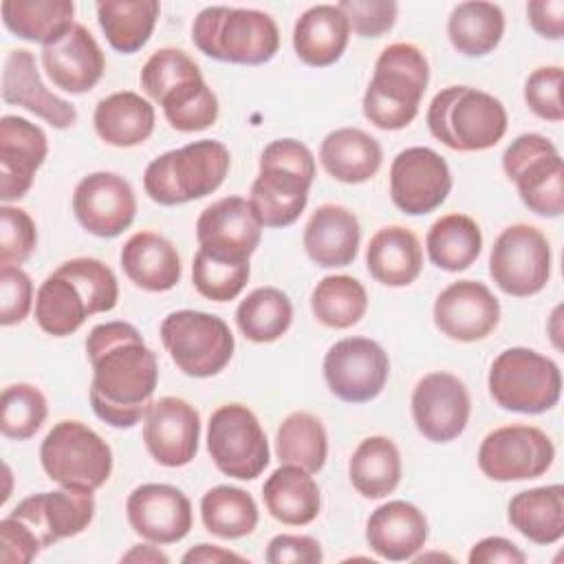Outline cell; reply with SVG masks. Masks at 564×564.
I'll return each mask as SVG.
<instances>
[{
	"label": "cell",
	"mask_w": 564,
	"mask_h": 564,
	"mask_svg": "<svg viewBox=\"0 0 564 564\" xmlns=\"http://www.w3.org/2000/svg\"><path fill=\"white\" fill-rule=\"evenodd\" d=\"M159 106L167 123L178 132H198L214 126L218 119V97L203 77L172 88Z\"/></svg>",
	"instance_id": "obj_45"
},
{
	"label": "cell",
	"mask_w": 564,
	"mask_h": 564,
	"mask_svg": "<svg viewBox=\"0 0 564 564\" xmlns=\"http://www.w3.org/2000/svg\"><path fill=\"white\" fill-rule=\"evenodd\" d=\"M427 258L434 267L458 273L476 262L482 251V231L467 214H445L425 236Z\"/></svg>",
	"instance_id": "obj_38"
},
{
	"label": "cell",
	"mask_w": 564,
	"mask_h": 564,
	"mask_svg": "<svg viewBox=\"0 0 564 564\" xmlns=\"http://www.w3.org/2000/svg\"><path fill=\"white\" fill-rule=\"evenodd\" d=\"M348 478L364 498H386L401 482L399 447L381 434L364 438L348 460Z\"/></svg>",
	"instance_id": "obj_37"
},
{
	"label": "cell",
	"mask_w": 564,
	"mask_h": 564,
	"mask_svg": "<svg viewBox=\"0 0 564 564\" xmlns=\"http://www.w3.org/2000/svg\"><path fill=\"white\" fill-rule=\"evenodd\" d=\"M487 386L502 410L542 414L555 408L562 397V372L551 357L533 348L513 346L491 361Z\"/></svg>",
	"instance_id": "obj_8"
},
{
	"label": "cell",
	"mask_w": 564,
	"mask_h": 564,
	"mask_svg": "<svg viewBox=\"0 0 564 564\" xmlns=\"http://www.w3.org/2000/svg\"><path fill=\"white\" fill-rule=\"evenodd\" d=\"M126 516L132 531L154 544L181 542L194 522L189 498L165 482L134 487L126 500Z\"/></svg>",
	"instance_id": "obj_21"
},
{
	"label": "cell",
	"mask_w": 564,
	"mask_h": 564,
	"mask_svg": "<svg viewBox=\"0 0 564 564\" xmlns=\"http://www.w3.org/2000/svg\"><path fill=\"white\" fill-rule=\"evenodd\" d=\"M560 311H562L560 306L553 311V315H551V317H553V324L560 319ZM551 337H553V344L560 348V333H557V330H553V335H551Z\"/></svg>",
	"instance_id": "obj_59"
},
{
	"label": "cell",
	"mask_w": 564,
	"mask_h": 564,
	"mask_svg": "<svg viewBox=\"0 0 564 564\" xmlns=\"http://www.w3.org/2000/svg\"><path fill=\"white\" fill-rule=\"evenodd\" d=\"M505 35V13L498 4L485 0L460 2L447 18V37L465 57L491 53Z\"/></svg>",
	"instance_id": "obj_40"
},
{
	"label": "cell",
	"mask_w": 564,
	"mask_h": 564,
	"mask_svg": "<svg viewBox=\"0 0 564 564\" xmlns=\"http://www.w3.org/2000/svg\"><path fill=\"white\" fill-rule=\"evenodd\" d=\"M249 264H229L207 258L203 251L194 253L192 282L194 289L212 302L236 300L249 282Z\"/></svg>",
	"instance_id": "obj_48"
},
{
	"label": "cell",
	"mask_w": 564,
	"mask_h": 564,
	"mask_svg": "<svg viewBox=\"0 0 564 564\" xmlns=\"http://www.w3.org/2000/svg\"><path fill=\"white\" fill-rule=\"evenodd\" d=\"M412 419L416 430L432 443L458 438L471 414V399L465 383L452 372H427L412 390Z\"/></svg>",
	"instance_id": "obj_18"
},
{
	"label": "cell",
	"mask_w": 564,
	"mask_h": 564,
	"mask_svg": "<svg viewBox=\"0 0 564 564\" xmlns=\"http://www.w3.org/2000/svg\"><path fill=\"white\" fill-rule=\"evenodd\" d=\"M337 7L359 37H381L394 26L399 13V4L392 0H341Z\"/></svg>",
	"instance_id": "obj_51"
},
{
	"label": "cell",
	"mask_w": 564,
	"mask_h": 564,
	"mask_svg": "<svg viewBox=\"0 0 564 564\" xmlns=\"http://www.w3.org/2000/svg\"><path fill=\"white\" fill-rule=\"evenodd\" d=\"M264 560L269 564H319L324 553L322 544L311 535L280 533L267 544Z\"/></svg>",
	"instance_id": "obj_54"
},
{
	"label": "cell",
	"mask_w": 564,
	"mask_h": 564,
	"mask_svg": "<svg viewBox=\"0 0 564 564\" xmlns=\"http://www.w3.org/2000/svg\"><path fill=\"white\" fill-rule=\"evenodd\" d=\"M200 441V414L181 397H161L143 416V443L163 467H183L194 460Z\"/></svg>",
	"instance_id": "obj_20"
},
{
	"label": "cell",
	"mask_w": 564,
	"mask_h": 564,
	"mask_svg": "<svg viewBox=\"0 0 564 564\" xmlns=\"http://www.w3.org/2000/svg\"><path fill=\"white\" fill-rule=\"evenodd\" d=\"M434 139L458 152L494 148L507 132L502 101L480 88L447 86L434 95L425 115Z\"/></svg>",
	"instance_id": "obj_6"
},
{
	"label": "cell",
	"mask_w": 564,
	"mask_h": 564,
	"mask_svg": "<svg viewBox=\"0 0 564 564\" xmlns=\"http://www.w3.org/2000/svg\"><path fill=\"white\" fill-rule=\"evenodd\" d=\"M555 445L535 425H502L491 430L478 447L480 471L496 482L533 480L551 469Z\"/></svg>",
	"instance_id": "obj_14"
},
{
	"label": "cell",
	"mask_w": 564,
	"mask_h": 564,
	"mask_svg": "<svg viewBox=\"0 0 564 564\" xmlns=\"http://www.w3.org/2000/svg\"><path fill=\"white\" fill-rule=\"evenodd\" d=\"M562 79V66H540L527 77L524 101L535 117L553 123H560L564 119Z\"/></svg>",
	"instance_id": "obj_50"
},
{
	"label": "cell",
	"mask_w": 564,
	"mask_h": 564,
	"mask_svg": "<svg viewBox=\"0 0 564 564\" xmlns=\"http://www.w3.org/2000/svg\"><path fill=\"white\" fill-rule=\"evenodd\" d=\"M93 366L90 405L112 427H134L159 383V361L141 333L121 319L97 324L86 337Z\"/></svg>",
	"instance_id": "obj_1"
},
{
	"label": "cell",
	"mask_w": 564,
	"mask_h": 564,
	"mask_svg": "<svg viewBox=\"0 0 564 564\" xmlns=\"http://www.w3.org/2000/svg\"><path fill=\"white\" fill-rule=\"evenodd\" d=\"M531 29L546 40H562L564 35V2L562 0H531L527 4Z\"/></svg>",
	"instance_id": "obj_56"
},
{
	"label": "cell",
	"mask_w": 564,
	"mask_h": 564,
	"mask_svg": "<svg viewBox=\"0 0 564 564\" xmlns=\"http://www.w3.org/2000/svg\"><path fill=\"white\" fill-rule=\"evenodd\" d=\"M207 452L218 471L236 480L258 478L271 460L267 434L242 403H225L212 412Z\"/></svg>",
	"instance_id": "obj_12"
},
{
	"label": "cell",
	"mask_w": 564,
	"mask_h": 564,
	"mask_svg": "<svg viewBox=\"0 0 564 564\" xmlns=\"http://www.w3.org/2000/svg\"><path fill=\"white\" fill-rule=\"evenodd\" d=\"M11 516L22 520L35 533L42 549H48L55 542L88 529L95 518V498L93 494L66 487L40 491L20 500Z\"/></svg>",
	"instance_id": "obj_23"
},
{
	"label": "cell",
	"mask_w": 564,
	"mask_h": 564,
	"mask_svg": "<svg viewBox=\"0 0 564 564\" xmlns=\"http://www.w3.org/2000/svg\"><path fill=\"white\" fill-rule=\"evenodd\" d=\"M95 9L108 44L123 55L148 44L161 13L156 0H106L97 2Z\"/></svg>",
	"instance_id": "obj_39"
},
{
	"label": "cell",
	"mask_w": 564,
	"mask_h": 564,
	"mask_svg": "<svg viewBox=\"0 0 564 564\" xmlns=\"http://www.w3.org/2000/svg\"><path fill=\"white\" fill-rule=\"evenodd\" d=\"M452 192L447 161L432 148L401 150L390 165V198L408 216H423L441 207Z\"/></svg>",
	"instance_id": "obj_17"
},
{
	"label": "cell",
	"mask_w": 564,
	"mask_h": 564,
	"mask_svg": "<svg viewBox=\"0 0 564 564\" xmlns=\"http://www.w3.org/2000/svg\"><path fill=\"white\" fill-rule=\"evenodd\" d=\"M37 245V229L33 218L11 205L0 207V267L24 264Z\"/></svg>",
	"instance_id": "obj_49"
},
{
	"label": "cell",
	"mask_w": 564,
	"mask_h": 564,
	"mask_svg": "<svg viewBox=\"0 0 564 564\" xmlns=\"http://www.w3.org/2000/svg\"><path fill=\"white\" fill-rule=\"evenodd\" d=\"M509 524L527 540L549 546L564 535V487L544 485L518 491L507 507Z\"/></svg>",
	"instance_id": "obj_35"
},
{
	"label": "cell",
	"mask_w": 564,
	"mask_h": 564,
	"mask_svg": "<svg viewBox=\"0 0 564 564\" xmlns=\"http://www.w3.org/2000/svg\"><path fill=\"white\" fill-rule=\"evenodd\" d=\"M4 26L20 40L44 46L62 40L73 26L75 4L70 0H4Z\"/></svg>",
	"instance_id": "obj_36"
},
{
	"label": "cell",
	"mask_w": 564,
	"mask_h": 564,
	"mask_svg": "<svg viewBox=\"0 0 564 564\" xmlns=\"http://www.w3.org/2000/svg\"><path fill=\"white\" fill-rule=\"evenodd\" d=\"M322 370L337 399L366 403L381 394L390 375V359L375 339L344 337L328 348Z\"/></svg>",
	"instance_id": "obj_15"
},
{
	"label": "cell",
	"mask_w": 564,
	"mask_h": 564,
	"mask_svg": "<svg viewBox=\"0 0 564 564\" xmlns=\"http://www.w3.org/2000/svg\"><path fill=\"white\" fill-rule=\"evenodd\" d=\"M262 500L271 518L289 527L311 524L319 516L322 496L311 471L280 465L262 485Z\"/></svg>",
	"instance_id": "obj_33"
},
{
	"label": "cell",
	"mask_w": 564,
	"mask_h": 564,
	"mask_svg": "<svg viewBox=\"0 0 564 564\" xmlns=\"http://www.w3.org/2000/svg\"><path fill=\"white\" fill-rule=\"evenodd\" d=\"M489 275L496 286L513 297L540 293L551 278L549 238L527 223L505 227L494 240Z\"/></svg>",
	"instance_id": "obj_13"
},
{
	"label": "cell",
	"mask_w": 564,
	"mask_h": 564,
	"mask_svg": "<svg viewBox=\"0 0 564 564\" xmlns=\"http://www.w3.org/2000/svg\"><path fill=\"white\" fill-rule=\"evenodd\" d=\"M366 267L383 286H408L423 269V249L414 231L401 225L381 227L368 242Z\"/></svg>",
	"instance_id": "obj_31"
},
{
	"label": "cell",
	"mask_w": 564,
	"mask_h": 564,
	"mask_svg": "<svg viewBox=\"0 0 564 564\" xmlns=\"http://www.w3.org/2000/svg\"><path fill=\"white\" fill-rule=\"evenodd\" d=\"M383 161L381 145L361 128H337L319 145V163L339 183L370 181Z\"/></svg>",
	"instance_id": "obj_34"
},
{
	"label": "cell",
	"mask_w": 564,
	"mask_h": 564,
	"mask_svg": "<svg viewBox=\"0 0 564 564\" xmlns=\"http://www.w3.org/2000/svg\"><path fill=\"white\" fill-rule=\"evenodd\" d=\"M350 40V24L337 4H315L306 9L293 26L295 55L315 68L335 64Z\"/></svg>",
	"instance_id": "obj_30"
},
{
	"label": "cell",
	"mask_w": 564,
	"mask_h": 564,
	"mask_svg": "<svg viewBox=\"0 0 564 564\" xmlns=\"http://www.w3.org/2000/svg\"><path fill=\"white\" fill-rule=\"evenodd\" d=\"M192 40L207 57L245 66L267 64L280 48L275 20L242 7H205L194 18Z\"/></svg>",
	"instance_id": "obj_5"
},
{
	"label": "cell",
	"mask_w": 564,
	"mask_h": 564,
	"mask_svg": "<svg viewBox=\"0 0 564 564\" xmlns=\"http://www.w3.org/2000/svg\"><path fill=\"white\" fill-rule=\"evenodd\" d=\"M159 335L176 368L196 379L225 370L236 348L227 322L205 311L183 308L165 315Z\"/></svg>",
	"instance_id": "obj_10"
},
{
	"label": "cell",
	"mask_w": 564,
	"mask_h": 564,
	"mask_svg": "<svg viewBox=\"0 0 564 564\" xmlns=\"http://www.w3.org/2000/svg\"><path fill=\"white\" fill-rule=\"evenodd\" d=\"M33 306V282L20 267H0V324L26 319Z\"/></svg>",
	"instance_id": "obj_52"
},
{
	"label": "cell",
	"mask_w": 564,
	"mask_h": 564,
	"mask_svg": "<svg viewBox=\"0 0 564 564\" xmlns=\"http://www.w3.org/2000/svg\"><path fill=\"white\" fill-rule=\"evenodd\" d=\"M44 474L59 487L93 494L112 474L110 445L82 421L55 423L40 445Z\"/></svg>",
	"instance_id": "obj_9"
},
{
	"label": "cell",
	"mask_w": 564,
	"mask_h": 564,
	"mask_svg": "<svg viewBox=\"0 0 564 564\" xmlns=\"http://www.w3.org/2000/svg\"><path fill=\"white\" fill-rule=\"evenodd\" d=\"M502 170L529 212L546 218L562 216L564 161L551 139L538 132L516 137L502 154Z\"/></svg>",
	"instance_id": "obj_11"
},
{
	"label": "cell",
	"mask_w": 564,
	"mask_h": 564,
	"mask_svg": "<svg viewBox=\"0 0 564 564\" xmlns=\"http://www.w3.org/2000/svg\"><path fill=\"white\" fill-rule=\"evenodd\" d=\"M275 456L280 458V465H297L317 474L328 456V434L324 423L311 412H291L275 432Z\"/></svg>",
	"instance_id": "obj_42"
},
{
	"label": "cell",
	"mask_w": 564,
	"mask_h": 564,
	"mask_svg": "<svg viewBox=\"0 0 564 564\" xmlns=\"http://www.w3.org/2000/svg\"><path fill=\"white\" fill-rule=\"evenodd\" d=\"M315 181V156L297 139H275L260 154V172L249 192V205L262 227L293 225Z\"/></svg>",
	"instance_id": "obj_3"
},
{
	"label": "cell",
	"mask_w": 564,
	"mask_h": 564,
	"mask_svg": "<svg viewBox=\"0 0 564 564\" xmlns=\"http://www.w3.org/2000/svg\"><path fill=\"white\" fill-rule=\"evenodd\" d=\"M469 564H524L527 562V553L511 540L502 538V535H489L478 540L469 555H467Z\"/></svg>",
	"instance_id": "obj_55"
},
{
	"label": "cell",
	"mask_w": 564,
	"mask_h": 564,
	"mask_svg": "<svg viewBox=\"0 0 564 564\" xmlns=\"http://www.w3.org/2000/svg\"><path fill=\"white\" fill-rule=\"evenodd\" d=\"M46 154L48 141L40 126L18 115L0 119V198L4 205L29 194Z\"/></svg>",
	"instance_id": "obj_24"
},
{
	"label": "cell",
	"mask_w": 564,
	"mask_h": 564,
	"mask_svg": "<svg viewBox=\"0 0 564 564\" xmlns=\"http://www.w3.org/2000/svg\"><path fill=\"white\" fill-rule=\"evenodd\" d=\"M361 227L357 216L335 203L319 205L302 234L306 256L322 269L348 267L357 258Z\"/></svg>",
	"instance_id": "obj_28"
},
{
	"label": "cell",
	"mask_w": 564,
	"mask_h": 564,
	"mask_svg": "<svg viewBox=\"0 0 564 564\" xmlns=\"http://www.w3.org/2000/svg\"><path fill=\"white\" fill-rule=\"evenodd\" d=\"M42 551L35 533L11 513L0 520V560L4 564H29Z\"/></svg>",
	"instance_id": "obj_53"
},
{
	"label": "cell",
	"mask_w": 564,
	"mask_h": 564,
	"mask_svg": "<svg viewBox=\"0 0 564 564\" xmlns=\"http://www.w3.org/2000/svg\"><path fill=\"white\" fill-rule=\"evenodd\" d=\"M121 562H132V564H167L170 557L154 544H134L130 551L121 555Z\"/></svg>",
	"instance_id": "obj_58"
},
{
	"label": "cell",
	"mask_w": 564,
	"mask_h": 564,
	"mask_svg": "<svg viewBox=\"0 0 564 564\" xmlns=\"http://www.w3.org/2000/svg\"><path fill=\"white\" fill-rule=\"evenodd\" d=\"M73 214L88 234L115 238L137 216L134 189L117 172H93L75 185Z\"/></svg>",
	"instance_id": "obj_19"
},
{
	"label": "cell",
	"mask_w": 564,
	"mask_h": 564,
	"mask_svg": "<svg viewBox=\"0 0 564 564\" xmlns=\"http://www.w3.org/2000/svg\"><path fill=\"white\" fill-rule=\"evenodd\" d=\"M183 564H220V562H247L242 555L227 551L218 544H196L194 549H189L183 557Z\"/></svg>",
	"instance_id": "obj_57"
},
{
	"label": "cell",
	"mask_w": 564,
	"mask_h": 564,
	"mask_svg": "<svg viewBox=\"0 0 564 564\" xmlns=\"http://www.w3.org/2000/svg\"><path fill=\"white\" fill-rule=\"evenodd\" d=\"M119 284L108 264L97 258L62 262L35 293V322L53 337L73 335L86 317L117 306Z\"/></svg>",
	"instance_id": "obj_2"
},
{
	"label": "cell",
	"mask_w": 564,
	"mask_h": 564,
	"mask_svg": "<svg viewBox=\"0 0 564 564\" xmlns=\"http://www.w3.org/2000/svg\"><path fill=\"white\" fill-rule=\"evenodd\" d=\"M48 405L40 388L31 383H11L0 397V432L11 441L31 438L46 421Z\"/></svg>",
	"instance_id": "obj_46"
},
{
	"label": "cell",
	"mask_w": 564,
	"mask_h": 564,
	"mask_svg": "<svg viewBox=\"0 0 564 564\" xmlns=\"http://www.w3.org/2000/svg\"><path fill=\"white\" fill-rule=\"evenodd\" d=\"M311 311L319 324L344 330L366 315L368 293L352 275H326L311 293Z\"/></svg>",
	"instance_id": "obj_44"
},
{
	"label": "cell",
	"mask_w": 564,
	"mask_h": 564,
	"mask_svg": "<svg viewBox=\"0 0 564 564\" xmlns=\"http://www.w3.org/2000/svg\"><path fill=\"white\" fill-rule=\"evenodd\" d=\"M154 106L134 90H119L104 97L93 112L97 137L115 148H134L154 132Z\"/></svg>",
	"instance_id": "obj_32"
},
{
	"label": "cell",
	"mask_w": 564,
	"mask_h": 564,
	"mask_svg": "<svg viewBox=\"0 0 564 564\" xmlns=\"http://www.w3.org/2000/svg\"><path fill=\"white\" fill-rule=\"evenodd\" d=\"M203 77L200 66L181 48L165 46L154 51L141 68V88L152 101H161L172 88Z\"/></svg>",
	"instance_id": "obj_47"
},
{
	"label": "cell",
	"mask_w": 564,
	"mask_h": 564,
	"mask_svg": "<svg viewBox=\"0 0 564 564\" xmlns=\"http://www.w3.org/2000/svg\"><path fill=\"white\" fill-rule=\"evenodd\" d=\"M262 238V223L242 196H225L207 205L196 220L198 251L229 264H249Z\"/></svg>",
	"instance_id": "obj_16"
},
{
	"label": "cell",
	"mask_w": 564,
	"mask_h": 564,
	"mask_svg": "<svg viewBox=\"0 0 564 564\" xmlns=\"http://www.w3.org/2000/svg\"><path fill=\"white\" fill-rule=\"evenodd\" d=\"M258 505L253 496L234 485H218L200 498V520L209 533L223 540L251 535L258 527Z\"/></svg>",
	"instance_id": "obj_41"
},
{
	"label": "cell",
	"mask_w": 564,
	"mask_h": 564,
	"mask_svg": "<svg viewBox=\"0 0 564 564\" xmlns=\"http://www.w3.org/2000/svg\"><path fill=\"white\" fill-rule=\"evenodd\" d=\"M436 328L456 341L485 339L500 322V302L478 280H458L445 286L432 308Z\"/></svg>",
	"instance_id": "obj_22"
},
{
	"label": "cell",
	"mask_w": 564,
	"mask_h": 564,
	"mask_svg": "<svg viewBox=\"0 0 564 564\" xmlns=\"http://www.w3.org/2000/svg\"><path fill=\"white\" fill-rule=\"evenodd\" d=\"M293 322V304L289 295L275 286H258L236 308L240 333L256 344L280 339Z\"/></svg>",
	"instance_id": "obj_43"
},
{
	"label": "cell",
	"mask_w": 564,
	"mask_h": 564,
	"mask_svg": "<svg viewBox=\"0 0 564 564\" xmlns=\"http://www.w3.org/2000/svg\"><path fill=\"white\" fill-rule=\"evenodd\" d=\"M42 66L55 88L82 95L97 86L106 70V57L93 33L77 24L55 44L42 48Z\"/></svg>",
	"instance_id": "obj_26"
},
{
	"label": "cell",
	"mask_w": 564,
	"mask_h": 564,
	"mask_svg": "<svg viewBox=\"0 0 564 564\" xmlns=\"http://www.w3.org/2000/svg\"><path fill=\"white\" fill-rule=\"evenodd\" d=\"M121 269L128 280L150 293H163L181 280L176 247L154 231H137L121 247Z\"/></svg>",
	"instance_id": "obj_29"
},
{
	"label": "cell",
	"mask_w": 564,
	"mask_h": 564,
	"mask_svg": "<svg viewBox=\"0 0 564 564\" xmlns=\"http://www.w3.org/2000/svg\"><path fill=\"white\" fill-rule=\"evenodd\" d=\"M229 165L231 156L225 143L216 139L192 141L150 161L143 172V189L159 205H183L214 194Z\"/></svg>",
	"instance_id": "obj_7"
},
{
	"label": "cell",
	"mask_w": 564,
	"mask_h": 564,
	"mask_svg": "<svg viewBox=\"0 0 564 564\" xmlns=\"http://www.w3.org/2000/svg\"><path fill=\"white\" fill-rule=\"evenodd\" d=\"M430 84V64L423 51L410 42L388 44L364 93V117L379 130H401L419 115Z\"/></svg>",
	"instance_id": "obj_4"
},
{
	"label": "cell",
	"mask_w": 564,
	"mask_h": 564,
	"mask_svg": "<svg viewBox=\"0 0 564 564\" xmlns=\"http://www.w3.org/2000/svg\"><path fill=\"white\" fill-rule=\"evenodd\" d=\"M425 513L405 500H390L377 507L366 522V542L383 560L405 562L427 542Z\"/></svg>",
	"instance_id": "obj_27"
},
{
	"label": "cell",
	"mask_w": 564,
	"mask_h": 564,
	"mask_svg": "<svg viewBox=\"0 0 564 564\" xmlns=\"http://www.w3.org/2000/svg\"><path fill=\"white\" fill-rule=\"evenodd\" d=\"M2 101L26 108L57 130H66L77 121L75 106L44 86L35 57L26 48L7 53L2 68Z\"/></svg>",
	"instance_id": "obj_25"
}]
</instances>
